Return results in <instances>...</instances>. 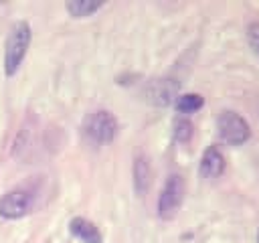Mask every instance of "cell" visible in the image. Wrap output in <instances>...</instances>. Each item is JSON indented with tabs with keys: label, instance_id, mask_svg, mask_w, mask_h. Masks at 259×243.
Segmentation results:
<instances>
[{
	"label": "cell",
	"instance_id": "obj_1",
	"mask_svg": "<svg viewBox=\"0 0 259 243\" xmlns=\"http://www.w3.org/2000/svg\"><path fill=\"white\" fill-rule=\"evenodd\" d=\"M30 36H32V32H30V26L26 20H18L10 28L6 45H4V73L8 77H12L20 69V65L26 57L28 45H30Z\"/></svg>",
	"mask_w": 259,
	"mask_h": 243
},
{
	"label": "cell",
	"instance_id": "obj_2",
	"mask_svg": "<svg viewBox=\"0 0 259 243\" xmlns=\"http://www.w3.org/2000/svg\"><path fill=\"white\" fill-rule=\"evenodd\" d=\"M83 132L93 144H109L117 134V119L111 111L97 109L87 115L83 124Z\"/></svg>",
	"mask_w": 259,
	"mask_h": 243
},
{
	"label": "cell",
	"instance_id": "obj_3",
	"mask_svg": "<svg viewBox=\"0 0 259 243\" xmlns=\"http://www.w3.org/2000/svg\"><path fill=\"white\" fill-rule=\"evenodd\" d=\"M217 130H219L221 140L229 146H241L251 138V128H249L247 119L231 109H227L219 115Z\"/></svg>",
	"mask_w": 259,
	"mask_h": 243
},
{
	"label": "cell",
	"instance_id": "obj_4",
	"mask_svg": "<svg viewBox=\"0 0 259 243\" xmlns=\"http://www.w3.org/2000/svg\"><path fill=\"white\" fill-rule=\"evenodd\" d=\"M184 200V180L180 174L168 176L160 196H158V215L160 219H174Z\"/></svg>",
	"mask_w": 259,
	"mask_h": 243
},
{
	"label": "cell",
	"instance_id": "obj_5",
	"mask_svg": "<svg viewBox=\"0 0 259 243\" xmlns=\"http://www.w3.org/2000/svg\"><path fill=\"white\" fill-rule=\"evenodd\" d=\"M34 196L24 188H14L0 196V217L4 219H20L32 209Z\"/></svg>",
	"mask_w": 259,
	"mask_h": 243
},
{
	"label": "cell",
	"instance_id": "obj_6",
	"mask_svg": "<svg viewBox=\"0 0 259 243\" xmlns=\"http://www.w3.org/2000/svg\"><path fill=\"white\" fill-rule=\"evenodd\" d=\"M178 93V83L174 79H152L146 89H144V95L150 103L154 105H168Z\"/></svg>",
	"mask_w": 259,
	"mask_h": 243
},
{
	"label": "cell",
	"instance_id": "obj_7",
	"mask_svg": "<svg viewBox=\"0 0 259 243\" xmlns=\"http://www.w3.org/2000/svg\"><path fill=\"white\" fill-rule=\"evenodd\" d=\"M225 170V156L217 146H208L200 158V174L204 178H219Z\"/></svg>",
	"mask_w": 259,
	"mask_h": 243
},
{
	"label": "cell",
	"instance_id": "obj_8",
	"mask_svg": "<svg viewBox=\"0 0 259 243\" xmlns=\"http://www.w3.org/2000/svg\"><path fill=\"white\" fill-rule=\"evenodd\" d=\"M69 229L83 243H103L101 231L89 219H85V217H73L71 223H69Z\"/></svg>",
	"mask_w": 259,
	"mask_h": 243
},
{
	"label": "cell",
	"instance_id": "obj_9",
	"mask_svg": "<svg viewBox=\"0 0 259 243\" xmlns=\"http://www.w3.org/2000/svg\"><path fill=\"white\" fill-rule=\"evenodd\" d=\"M150 178H152V170H150V162L146 156H138L134 162V186L138 190V194H144L150 186Z\"/></svg>",
	"mask_w": 259,
	"mask_h": 243
},
{
	"label": "cell",
	"instance_id": "obj_10",
	"mask_svg": "<svg viewBox=\"0 0 259 243\" xmlns=\"http://www.w3.org/2000/svg\"><path fill=\"white\" fill-rule=\"evenodd\" d=\"M103 6V2H93V0H71L65 4L67 12L75 18H83V16H91L93 12H97Z\"/></svg>",
	"mask_w": 259,
	"mask_h": 243
},
{
	"label": "cell",
	"instance_id": "obj_11",
	"mask_svg": "<svg viewBox=\"0 0 259 243\" xmlns=\"http://www.w3.org/2000/svg\"><path fill=\"white\" fill-rule=\"evenodd\" d=\"M174 105H176V111H180V113H194L204 105V99L198 93H182L176 97Z\"/></svg>",
	"mask_w": 259,
	"mask_h": 243
},
{
	"label": "cell",
	"instance_id": "obj_12",
	"mask_svg": "<svg viewBox=\"0 0 259 243\" xmlns=\"http://www.w3.org/2000/svg\"><path fill=\"white\" fill-rule=\"evenodd\" d=\"M174 138L178 142H182V144L192 138V124H190V119H186V117H176L174 119Z\"/></svg>",
	"mask_w": 259,
	"mask_h": 243
},
{
	"label": "cell",
	"instance_id": "obj_13",
	"mask_svg": "<svg viewBox=\"0 0 259 243\" xmlns=\"http://www.w3.org/2000/svg\"><path fill=\"white\" fill-rule=\"evenodd\" d=\"M247 40H249L253 53L259 57V22H251L247 26Z\"/></svg>",
	"mask_w": 259,
	"mask_h": 243
},
{
	"label": "cell",
	"instance_id": "obj_14",
	"mask_svg": "<svg viewBox=\"0 0 259 243\" xmlns=\"http://www.w3.org/2000/svg\"><path fill=\"white\" fill-rule=\"evenodd\" d=\"M257 243H259V231H257Z\"/></svg>",
	"mask_w": 259,
	"mask_h": 243
}]
</instances>
